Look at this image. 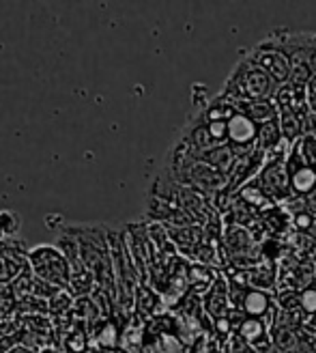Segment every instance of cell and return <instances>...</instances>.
<instances>
[{
  "label": "cell",
  "instance_id": "16",
  "mask_svg": "<svg viewBox=\"0 0 316 353\" xmlns=\"http://www.w3.org/2000/svg\"><path fill=\"white\" fill-rule=\"evenodd\" d=\"M299 306H302L304 312L316 314V289L314 287L302 291V295H299Z\"/></svg>",
  "mask_w": 316,
  "mask_h": 353
},
{
  "label": "cell",
  "instance_id": "6",
  "mask_svg": "<svg viewBox=\"0 0 316 353\" xmlns=\"http://www.w3.org/2000/svg\"><path fill=\"white\" fill-rule=\"evenodd\" d=\"M241 308L248 312L250 316H254V319H258V316H262V314L267 312V308H269V297H267V293H262L258 289H252L248 293H243Z\"/></svg>",
  "mask_w": 316,
  "mask_h": 353
},
{
  "label": "cell",
  "instance_id": "3",
  "mask_svg": "<svg viewBox=\"0 0 316 353\" xmlns=\"http://www.w3.org/2000/svg\"><path fill=\"white\" fill-rule=\"evenodd\" d=\"M273 86L275 82L269 74H265L262 69L252 67L248 74H243L239 82V91L254 101H267V97L273 95Z\"/></svg>",
  "mask_w": 316,
  "mask_h": 353
},
{
  "label": "cell",
  "instance_id": "7",
  "mask_svg": "<svg viewBox=\"0 0 316 353\" xmlns=\"http://www.w3.org/2000/svg\"><path fill=\"white\" fill-rule=\"evenodd\" d=\"M288 176H291V188L297 194H310L316 188V170L312 166H308V164L302 166V168H297Z\"/></svg>",
  "mask_w": 316,
  "mask_h": 353
},
{
  "label": "cell",
  "instance_id": "18",
  "mask_svg": "<svg viewBox=\"0 0 316 353\" xmlns=\"http://www.w3.org/2000/svg\"><path fill=\"white\" fill-rule=\"evenodd\" d=\"M243 199H245V201H250V203H256V205H262V203H265V196H262V192H260L256 185L245 188V190H243Z\"/></svg>",
  "mask_w": 316,
  "mask_h": 353
},
{
  "label": "cell",
  "instance_id": "4",
  "mask_svg": "<svg viewBox=\"0 0 316 353\" xmlns=\"http://www.w3.org/2000/svg\"><path fill=\"white\" fill-rule=\"evenodd\" d=\"M256 136H258V125L245 112H235V117L228 121V140L233 145L239 147L252 145Z\"/></svg>",
  "mask_w": 316,
  "mask_h": 353
},
{
  "label": "cell",
  "instance_id": "19",
  "mask_svg": "<svg viewBox=\"0 0 316 353\" xmlns=\"http://www.w3.org/2000/svg\"><path fill=\"white\" fill-rule=\"evenodd\" d=\"M295 226L299 228V231H308V228L314 226V218L308 214V211H299V214L295 216Z\"/></svg>",
  "mask_w": 316,
  "mask_h": 353
},
{
  "label": "cell",
  "instance_id": "22",
  "mask_svg": "<svg viewBox=\"0 0 316 353\" xmlns=\"http://www.w3.org/2000/svg\"><path fill=\"white\" fill-rule=\"evenodd\" d=\"M228 327H231V323H228L226 319H220V321H218V330H220V332H226Z\"/></svg>",
  "mask_w": 316,
  "mask_h": 353
},
{
  "label": "cell",
  "instance_id": "1",
  "mask_svg": "<svg viewBox=\"0 0 316 353\" xmlns=\"http://www.w3.org/2000/svg\"><path fill=\"white\" fill-rule=\"evenodd\" d=\"M28 263L34 278H39L56 289H69L72 265L56 245H37L28 250Z\"/></svg>",
  "mask_w": 316,
  "mask_h": 353
},
{
  "label": "cell",
  "instance_id": "10",
  "mask_svg": "<svg viewBox=\"0 0 316 353\" xmlns=\"http://www.w3.org/2000/svg\"><path fill=\"white\" fill-rule=\"evenodd\" d=\"M248 117L256 123V125H265L275 119V108L269 101H254L248 108Z\"/></svg>",
  "mask_w": 316,
  "mask_h": 353
},
{
  "label": "cell",
  "instance_id": "13",
  "mask_svg": "<svg viewBox=\"0 0 316 353\" xmlns=\"http://www.w3.org/2000/svg\"><path fill=\"white\" fill-rule=\"evenodd\" d=\"M280 132L284 134V138L297 136V132H299V119H297V114H293L291 110H284L282 121H280Z\"/></svg>",
  "mask_w": 316,
  "mask_h": 353
},
{
  "label": "cell",
  "instance_id": "14",
  "mask_svg": "<svg viewBox=\"0 0 316 353\" xmlns=\"http://www.w3.org/2000/svg\"><path fill=\"white\" fill-rule=\"evenodd\" d=\"M299 153H302V157H304V162L316 170V138L306 136V138H304V143H302Z\"/></svg>",
  "mask_w": 316,
  "mask_h": 353
},
{
  "label": "cell",
  "instance_id": "23",
  "mask_svg": "<svg viewBox=\"0 0 316 353\" xmlns=\"http://www.w3.org/2000/svg\"><path fill=\"white\" fill-rule=\"evenodd\" d=\"M312 235H314V237H316V231H312Z\"/></svg>",
  "mask_w": 316,
  "mask_h": 353
},
{
  "label": "cell",
  "instance_id": "11",
  "mask_svg": "<svg viewBox=\"0 0 316 353\" xmlns=\"http://www.w3.org/2000/svg\"><path fill=\"white\" fill-rule=\"evenodd\" d=\"M239 334H241L243 341L254 345L262 334H265V323H262L260 319H254V316H248V319L239 325Z\"/></svg>",
  "mask_w": 316,
  "mask_h": 353
},
{
  "label": "cell",
  "instance_id": "5",
  "mask_svg": "<svg viewBox=\"0 0 316 353\" xmlns=\"http://www.w3.org/2000/svg\"><path fill=\"white\" fill-rule=\"evenodd\" d=\"M262 183L273 194V196H288L291 190V176L286 168H280V164H271L262 172Z\"/></svg>",
  "mask_w": 316,
  "mask_h": 353
},
{
  "label": "cell",
  "instance_id": "12",
  "mask_svg": "<svg viewBox=\"0 0 316 353\" xmlns=\"http://www.w3.org/2000/svg\"><path fill=\"white\" fill-rule=\"evenodd\" d=\"M258 138H260L262 147L277 145V143H280V125H277L275 121L265 123V125H260V130H258Z\"/></svg>",
  "mask_w": 316,
  "mask_h": 353
},
{
  "label": "cell",
  "instance_id": "20",
  "mask_svg": "<svg viewBox=\"0 0 316 353\" xmlns=\"http://www.w3.org/2000/svg\"><path fill=\"white\" fill-rule=\"evenodd\" d=\"M308 65H310V72L312 78L316 76V34L312 37V48H310V54H308Z\"/></svg>",
  "mask_w": 316,
  "mask_h": 353
},
{
  "label": "cell",
  "instance_id": "15",
  "mask_svg": "<svg viewBox=\"0 0 316 353\" xmlns=\"http://www.w3.org/2000/svg\"><path fill=\"white\" fill-rule=\"evenodd\" d=\"M207 130H209L211 138H213L218 145L222 143L224 138H228V123L226 121H209Z\"/></svg>",
  "mask_w": 316,
  "mask_h": 353
},
{
  "label": "cell",
  "instance_id": "21",
  "mask_svg": "<svg viewBox=\"0 0 316 353\" xmlns=\"http://www.w3.org/2000/svg\"><path fill=\"white\" fill-rule=\"evenodd\" d=\"M308 95L312 97V103H316V76L308 82Z\"/></svg>",
  "mask_w": 316,
  "mask_h": 353
},
{
  "label": "cell",
  "instance_id": "2",
  "mask_svg": "<svg viewBox=\"0 0 316 353\" xmlns=\"http://www.w3.org/2000/svg\"><path fill=\"white\" fill-rule=\"evenodd\" d=\"M252 67L262 69L265 74L273 78V82H286L291 80V61L284 52L280 50H262L248 61Z\"/></svg>",
  "mask_w": 316,
  "mask_h": 353
},
{
  "label": "cell",
  "instance_id": "8",
  "mask_svg": "<svg viewBox=\"0 0 316 353\" xmlns=\"http://www.w3.org/2000/svg\"><path fill=\"white\" fill-rule=\"evenodd\" d=\"M20 224L22 220L15 211H9V209L0 211V243H7L11 237L20 233Z\"/></svg>",
  "mask_w": 316,
  "mask_h": 353
},
{
  "label": "cell",
  "instance_id": "17",
  "mask_svg": "<svg viewBox=\"0 0 316 353\" xmlns=\"http://www.w3.org/2000/svg\"><path fill=\"white\" fill-rule=\"evenodd\" d=\"M275 341H277V347L280 349H293L297 345V336H295L291 330H286V327L275 330Z\"/></svg>",
  "mask_w": 316,
  "mask_h": 353
},
{
  "label": "cell",
  "instance_id": "9",
  "mask_svg": "<svg viewBox=\"0 0 316 353\" xmlns=\"http://www.w3.org/2000/svg\"><path fill=\"white\" fill-rule=\"evenodd\" d=\"M233 157H235V153L228 149V147L222 145V147H218L213 151H207L202 155V162H207L209 166L218 168L220 172H226L228 168H231V164H233Z\"/></svg>",
  "mask_w": 316,
  "mask_h": 353
}]
</instances>
